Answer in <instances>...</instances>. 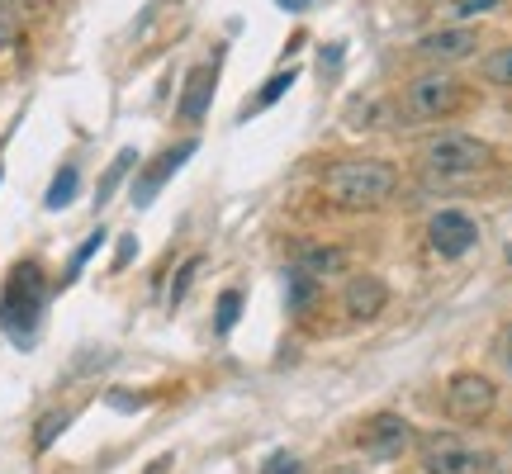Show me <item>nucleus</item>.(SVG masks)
<instances>
[{
	"instance_id": "8",
	"label": "nucleus",
	"mask_w": 512,
	"mask_h": 474,
	"mask_svg": "<svg viewBox=\"0 0 512 474\" xmlns=\"http://www.w3.org/2000/svg\"><path fill=\"white\" fill-rule=\"evenodd\" d=\"M413 422L403 418V413H370L366 422H361V432H356V446L366 451L370 460H399L408 446H413Z\"/></svg>"
},
{
	"instance_id": "26",
	"label": "nucleus",
	"mask_w": 512,
	"mask_h": 474,
	"mask_svg": "<svg viewBox=\"0 0 512 474\" xmlns=\"http://www.w3.org/2000/svg\"><path fill=\"white\" fill-rule=\"evenodd\" d=\"M261 474H309V470H304V460H299V456H290V451H275V456L261 465Z\"/></svg>"
},
{
	"instance_id": "17",
	"label": "nucleus",
	"mask_w": 512,
	"mask_h": 474,
	"mask_svg": "<svg viewBox=\"0 0 512 474\" xmlns=\"http://www.w3.org/2000/svg\"><path fill=\"white\" fill-rule=\"evenodd\" d=\"M479 76L489 81V86H498V91H512V43H503V48H494V53L479 62Z\"/></svg>"
},
{
	"instance_id": "16",
	"label": "nucleus",
	"mask_w": 512,
	"mask_h": 474,
	"mask_svg": "<svg viewBox=\"0 0 512 474\" xmlns=\"http://www.w3.org/2000/svg\"><path fill=\"white\" fill-rule=\"evenodd\" d=\"M76 185H81V171H76V162H67L62 171L53 176V185H48V195H43V209H67V204L76 200Z\"/></svg>"
},
{
	"instance_id": "15",
	"label": "nucleus",
	"mask_w": 512,
	"mask_h": 474,
	"mask_svg": "<svg viewBox=\"0 0 512 474\" xmlns=\"http://www.w3.org/2000/svg\"><path fill=\"white\" fill-rule=\"evenodd\" d=\"M294 81H299V67H290V72H275L271 81H266V86H261V91H256L247 105H242V119H252V114H261V110H271V105H275V100H280L285 91H290Z\"/></svg>"
},
{
	"instance_id": "4",
	"label": "nucleus",
	"mask_w": 512,
	"mask_h": 474,
	"mask_svg": "<svg viewBox=\"0 0 512 474\" xmlns=\"http://www.w3.org/2000/svg\"><path fill=\"white\" fill-rule=\"evenodd\" d=\"M470 105V91L456 72L446 67H432V72H418L403 81L399 91V114L408 124H437V119H456L460 110Z\"/></svg>"
},
{
	"instance_id": "21",
	"label": "nucleus",
	"mask_w": 512,
	"mask_h": 474,
	"mask_svg": "<svg viewBox=\"0 0 512 474\" xmlns=\"http://www.w3.org/2000/svg\"><path fill=\"white\" fill-rule=\"evenodd\" d=\"M200 266H204V256H185L181 271L171 275V294H166V299H171V309H176V304H185V294H190V285H195Z\"/></svg>"
},
{
	"instance_id": "28",
	"label": "nucleus",
	"mask_w": 512,
	"mask_h": 474,
	"mask_svg": "<svg viewBox=\"0 0 512 474\" xmlns=\"http://www.w3.org/2000/svg\"><path fill=\"white\" fill-rule=\"evenodd\" d=\"M19 5V15H43V10H53L57 0H15Z\"/></svg>"
},
{
	"instance_id": "5",
	"label": "nucleus",
	"mask_w": 512,
	"mask_h": 474,
	"mask_svg": "<svg viewBox=\"0 0 512 474\" xmlns=\"http://www.w3.org/2000/svg\"><path fill=\"white\" fill-rule=\"evenodd\" d=\"M418 460L427 474H503V460L494 451L465 441L460 432H441V427L418 437Z\"/></svg>"
},
{
	"instance_id": "9",
	"label": "nucleus",
	"mask_w": 512,
	"mask_h": 474,
	"mask_svg": "<svg viewBox=\"0 0 512 474\" xmlns=\"http://www.w3.org/2000/svg\"><path fill=\"white\" fill-rule=\"evenodd\" d=\"M384 309H389V285H384L380 271L347 275V285H342V313H347L351 323H375V318H384Z\"/></svg>"
},
{
	"instance_id": "18",
	"label": "nucleus",
	"mask_w": 512,
	"mask_h": 474,
	"mask_svg": "<svg viewBox=\"0 0 512 474\" xmlns=\"http://www.w3.org/2000/svg\"><path fill=\"white\" fill-rule=\"evenodd\" d=\"M318 290H323V285H318L313 275H299V271L290 275V313L294 318H309L313 304H318Z\"/></svg>"
},
{
	"instance_id": "19",
	"label": "nucleus",
	"mask_w": 512,
	"mask_h": 474,
	"mask_svg": "<svg viewBox=\"0 0 512 474\" xmlns=\"http://www.w3.org/2000/svg\"><path fill=\"white\" fill-rule=\"evenodd\" d=\"M67 422H72V408H53V413H43L34 427V451H48L62 432H67Z\"/></svg>"
},
{
	"instance_id": "2",
	"label": "nucleus",
	"mask_w": 512,
	"mask_h": 474,
	"mask_svg": "<svg viewBox=\"0 0 512 474\" xmlns=\"http://www.w3.org/2000/svg\"><path fill=\"white\" fill-rule=\"evenodd\" d=\"M43 309H48V271H43L38 256H24L10 266L5 285H0V328L10 332L19 347H29Z\"/></svg>"
},
{
	"instance_id": "20",
	"label": "nucleus",
	"mask_w": 512,
	"mask_h": 474,
	"mask_svg": "<svg viewBox=\"0 0 512 474\" xmlns=\"http://www.w3.org/2000/svg\"><path fill=\"white\" fill-rule=\"evenodd\" d=\"M105 237H110V233H105V228H95V233L86 237L81 247H76V252H72V261H67V271H62V285H72L76 275H81V271H86V266H91V256L100 252V247H105Z\"/></svg>"
},
{
	"instance_id": "11",
	"label": "nucleus",
	"mask_w": 512,
	"mask_h": 474,
	"mask_svg": "<svg viewBox=\"0 0 512 474\" xmlns=\"http://www.w3.org/2000/svg\"><path fill=\"white\" fill-rule=\"evenodd\" d=\"M195 152H200V143H195V138H185V143H176V147H166V152H157V157L143 166V176L133 181V204H138V209H147V204L157 200V190H162V185L171 181V176H176V171H181V166L190 162Z\"/></svg>"
},
{
	"instance_id": "24",
	"label": "nucleus",
	"mask_w": 512,
	"mask_h": 474,
	"mask_svg": "<svg viewBox=\"0 0 512 474\" xmlns=\"http://www.w3.org/2000/svg\"><path fill=\"white\" fill-rule=\"evenodd\" d=\"M15 38H19V5L15 0H0V53L15 48Z\"/></svg>"
},
{
	"instance_id": "23",
	"label": "nucleus",
	"mask_w": 512,
	"mask_h": 474,
	"mask_svg": "<svg viewBox=\"0 0 512 474\" xmlns=\"http://www.w3.org/2000/svg\"><path fill=\"white\" fill-rule=\"evenodd\" d=\"M347 128H380V105H375V100H351Z\"/></svg>"
},
{
	"instance_id": "27",
	"label": "nucleus",
	"mask_w": 512,
	"mask_h": 474,
	"mask_svg": "<svg viewBox=\"0 0 512 474\" xmlns=\"http://www.w3.org/2000/svg\"><path fill=\"white\" fill-rule=\"evenodd\" d=\"M498 361L512 370V323H503V332H498Z\"/></svg>"
},
{
	"instance_id": "6",
	"label": "nucleus",
	"mask_w": 512,
	"mask_h": 474,
	"mask_svg": "<svg viewBox=\"0 0 512 474\" xmlns=\"http://www.w3.org/2000/svg\"><path fill=\"white\" fill-rule=\"evenodd\" d=\"M498 403V389L489 375H479V370H456L451 380L441 384V413L451 422H484L494 413Z\"/></svg>"
},
{
	"instance_id": "1",
	"label": "nucleus",
	"mask_w": 512,
	"mask_h": 474,
	"mask_svg": "<svg viewBox=\"0 0 512 474\" xmlns=\"http://www.w3.org/2000/svg\"><path fill=\"white\" fill-rule=\"evenodd\" d=\"M318 190L342 214H375L399 195V166L389 157H342L323 171Z\"/></svg>"
},
{
	"instance_id": "12",
	"label": "nucleus",
	"mask_w": 512,
	"mask_h": 474,
	"mask_svg": "<svg viewBox=\"0 0 512 474\" xmlns=\"http://www.w3.org/2000/svg\"><path fill=\"white\" fill-rule=\"evenodd\" d=\"M294 271L313 275L318 285H328V280H337V275L351 271V252L347 247H337V242H304V247L294 252Z\"/></svg>"
},
{
	"instance_id": "22",
	"label": "nucleus",
	"mask_w": 512,
	"mask_h": 474,
	"mask_svg": "<svg viewBox=\"0 0 512 474\" xmlns=\"http://www.w3.org/2000/svg\"><path fill=\"white\" fill-rule=\"evenodd\" d=\"M238 313H242V290H223L219 294V318H214V332H219V337H228V332H233V323H238Z\"/></svg>"
},
{
	"instance_id": "3",
	"label": "nucleus",
	"mask_w": 512,
	"mask_h": 474,
	"mask_svg": "<svg viewBox=\"0 0 512 474\" xmlns=\"http://www.w3.org/2000/svg\"><path fill=\"white\" fill-rule=\"evenodd\" d=\"M494 162H498L494 143H484L479 133H465V128L432 133V138L418 147V166L432 181H470L479 171H489Z\"/></svg>"
},
{
	"instance_id": "31",
	"label": "nucleus",
	"mask_w": 512,
	"mask_h": 474,
	"mask_svg": "<svg viewBox=\"0 0 512 474\" xmlns=\"http://www.w3.org/2000/svg\"><path fill=\"white\" fill-rule=\"evenodd\" d=\"M508 261H512V252H508Z\"/></svg>"
},
{
	"instance_id": "29",
	"label": "nucleus",
	"mask_w": 512,
	"mask_h": 474,
	"mask_svg": "<svg viewBox=\"0 0 512 474\" xmlns=\"http://www.w3.org/2000/svg\"><path fill=\"white\" fill-rule=\"evenodd\" d=\"M133 252H138V242H133V237H124V242H119V256H114V266L124 271L128 261H133Z\"/></svg>"
},
{
	"instance_id": "14",
	"label": "nucleus",
	"mask_w": 512,
	"mask_h": 474,
	"mask_svg": "<svg viewBox=\"0 0 512 474\" xmlns=\"http://www.w3.org/2000/svg\"><path fill=\"white\" fill-rule=\"evenodd\" d=\"M138 162H143V157H138L133 147H124V152H119V157L105 166V176H100V185H95V209H105V204L114 200V190L128 181V171H133Z\"/></svg>"
},
{
	"instance_id": "7",
	"label": "nucleus",
	"mask_w": 512,
	"mask_h": 474,
	"mask_svg": "<svg viewBox=\"0 0 512 474\" xmlns=\"http://www.w3.org/2000/svg\"><path fill=\"white\" fill-rule=\"evenodd\" d=\"M427 247H432V256H441V261L470 256L479 247L475 214H465V209H441V214H432V219H427Z\"/></svg>"
},
{
	"instance_id": "30",
	"label": "nucleus",
	"mask_w": 512,
	"mask_h": 474,
	"mask_svg": "<svg viewBox=\"0 0 512 474\" xmlns=\"http://www.w3.org/2000/svg\"><path fill=\"white\" fill-rule=\"evenodd\" d=\"M328 474H366V470H356V465H337V470H328Z\"/></svg>"
},
{
	"instance_id": "25",
	"label": "nucleus",
	"mask_w": 512,
	"mask_h": 474,
	"mask_svg": "<svg viewBox=\"0 0 512 474\" xmlns=\"http://www.w3.org/2000/svg\"><path fill=\"white\" fill-rule=\"evenodd\" d=\"M494 5H503V0H446V15L475 19V15H484V10H494Z\"/></svg>"
},
{
	"instance_id": "13",
	"label": "nucleus",
	"mask_w": 512,
	"mask_h": 474,
	"mask_svg": "<svg viewBox=\"0 0 512 474\" xmlns=\"http://www.w3.org/2000/svg\"><path fill=\"white\" fill-rule=\"evenodd\" d=\"M214 81H219V62H200V67H190L185 76V91L176 100V119L181 124H200L209 105H214Z\"/></svg>"
},
{
	"instance_id": "10",
	"label": "nucleus",
	"mask_w": 512,
	"mask_h": 474,
	"mask_svg": "<svg viewBox=\"0 0 512 474\" xmlns=\"http://www.w3.org/2000/svg\"><path fill=\"white\" fill-rule=\"evenodd\" d=\"M479 53V29L475 24H446V29H432V34L418 38V57L437 62V67H451V62H465V57Z\"/></svg>"
}]
</instances>
